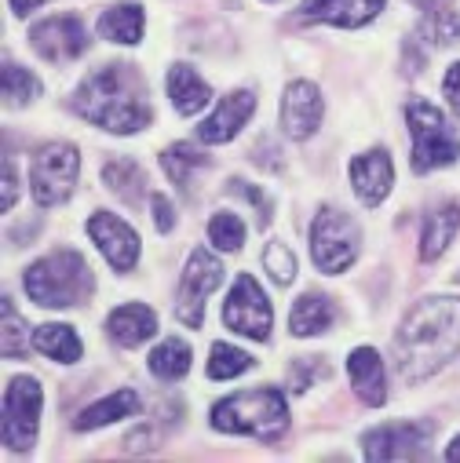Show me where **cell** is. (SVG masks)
Instances as JSON below:
<instances>
[{
  "mask_svg": "<svg viewBox=\"0 0 460 463\" xmlns=\"http://www.w3.org/2000/svg\"><path fill=\"white\" fill-rule=\"evenodd\" d=\"M460 354V296L420 299L395 332V365L406 383H424Z\"/></svg>",
  "mask_w": 460,
  "mask_h": 463,
  "instance_id": "1",
  "label": "cell"
},
{
  "mask_svg": "<svg viewBox=\"0 0 460 463\" xmlns=\"http://www.w3.org/2000/svg\"><path fill=\"white\" fill-rule=\"evenodd\" d=\"M73 113L113 136L143 132L154 121L147 80L129 62H106L91 70L73 91Z\"/></svg>",
  "mask_w": 460,
  "mask_h": 463,
  "instance_id": "2",
  "label": "cell"
},
{
  "mask_svg": "<svg viewBox=\"0 0 460 463\" xmlns=\"http://www.w3.org/2000/svg\"><path fill=\"white\" fill-rule=\"evenodd\" d=\"M212 427L223 434H249L256 441H278L289 427V409H285L282 391L256 387V391L230 394V398L216 402Z\"/></svg>",
  "mask_w": 460,
  "mask_h": 463,
  "instance_id": "3",
  "label": "cell"
},
{
  "mask_svg": "<svg viewBox=\"0 0 460 463\" xmlns=\"http://www.w3.org/2000/svg\"><path fill=\"white\" fill-rule=\"evenodd\" d=\"M23 285H26V292H30L34 303L52 307V310H62V307L84 303L91 296V288H95V278H91V270H88V263H84L81 252L62 249V252H52V256L37 260L26 270Z\"/></svg>",
  "mask_w": 460,
  "mask_h": 463,
  "instance_id": "4",
  "label": "cell"
},
{
  "mask_svg": "<svg viewBox=\"0 0 460 463\" xmlns=\"http://www.w3.org/2000/svg\"><path fill=\"white\" fill-rule=\"evenodd\" d=\"M362 252V230L359 222L340 212V208H321L311 222V256L321 274H343L355 267Z\"/></svg>",
  "mask_w": 460,
  "mask_h": 463,
  "instance_id": "5",
  "label": "cell"
},
{
  "mask_svg": "<svg viewBox=\"0 0 460 463\" xmlns=\"http://www.w3.org/2000/svg\"><path fill=\"white\" fill-rule=\"evenodd\" d=\"M406 125L413 136V172L424 175V172H435V168L453 165L460 157V139L453 136L449 121L431 102L413 99L406 106Z\"/></svg>",
  "mask_w": 460,
  "mask_h": 463,
  "instance_id": "6",
  "label": "cell"
},
{
  "mask_svg": "<svg viewBox=\"0 0 460 463\" xmlns=\"http://www.w3.org/2000/svg\"><path fill=\"white\" fill-rule=\"evenodd\" d=\"M77 172H81V154L70 143H52L34 157L30 179H34V197L44 208L62 204L73 186H77Z\"/></svg>",
  "mask_w": 460,
  "mask_h": 463,
  "instance_id": "7",
  "label": "cell"
},
{
  "mask_svg": "<svg viewBox=\"0 0 460 463\" xmlns=\"http://www.w3.org/2000/svg\"><path fill=\"white\" fill-rule=\"evenodd\" d=\"M41 383L34 376L8 380L5 391V445L15 452H30L41 430Z\"/></svg>",
  "mask_w": 460,
  "mask_h": 463,
  "instance_id": "8",
  "label": "cell"
},
{
  "mask_svg": "<svg viewBox=\"0 0 460 463\" xmlns=\"http://www.w3.org/2000/svg\"><path fill=\"white\" fill-rule=\"evenodd\" d=\"M219 281H223V263L216 256H208L205 249L190 252V260L183 267V278H179V299H176V317L187 328H201L205 303L219 288Z\"/></svg>",
  "mask_w": 460,
  "mask_h": 463,
  "instance_id": "9",
  "label": "cell"
},
{
  "mask_svg": "<svg viewBox=\"0 0 460 463\" xmlns=\"http://www.w3.org/2000/svg\"><path fill=\"white\" fill-rule=\"evenodd\" d=\"M223 321H226V328H235V332H242L249 339H267L271 335L274 307L264 296V288L256 285V278H249V274L235 278L230 296L223 303Z\"/></svg>",
  "mask_w": 460,
  "mask_h": 463,
  "instance_id": "10",
  "label": "cell"
},
{
  "mask_svg": "<svg viewBox=\"0 0 460 463\" xmlns=\"http://www.w3.org/2000/svg\"><path fill=\"white\" fill-rule=\"evenodd\" d=\"M427 438H431V423H388V427H377L362 438V449H366V459L373 463H384V459H420L427 456Z\"/></svg>",
  "mask_w": 460,
  "mask_h": 463,
  "instance_id": "11",
  "label": "cell"
},
{
  "mask_svg": "<svg viewBox=\"0 0 460 463\" xmlns=\"http://www.w3.org/2000/svg\"><path fill=\"white\" fill-rule=\"evenodd\" d=\"M88 234H91V241L99 245V252L106 256V263L113 270L125 274V270L136 267V260H139V234L125 219H118L113 212H95L88 219Z\"/></svg>",
  "mask_w": 460,
  "mask_h": 463,
  "instance_id": "12",
  "label": "cell"
},
{
  "mask_svg": "<svg viewBox=\"0 0 460 463\" xmlns=\"http://www.w3.org/2000/svg\"><path fill=\"white\" fill-rule=\"evenodd\" d=\"M30 44L48 62H70L88 48V33L73 15H52L30 30Z\"/></svg>",
  "mask_w": 460,
  "mask_h": 463,
  "instance_id": "13",
  "label": "cell"
},
{
  "mask_svg": "<svg viewBox=\"0 0 460 463\" xmlns=\"http://www.w3.org/2000/svg\"><path fill=\"white\" fill-rule=\"evenodd\" d=\"M321 113H325V102H321V91L311 84V80H292L282 95V128L289 139H311L321 125Z\"/></svg>",
  "mask_w": 460,
  "mask_h": 463,
  "instance_id": "14",
  "label": "cell"
},
{
  "mask_svg": "<svg viewBox=\"0 0 460 463\" xmlns=\"http://www.w3.org/2000/svg\"><path fill=\"white\" fill-rule=\"evenodd\" d=\"M253 109H256V95L253 91H230V95H223L216 102V109H212V118L201 121L197 139L201 143H216V146L230 143L245 128V121L253 118Z\"/></svg>",
  "mask_w": 460,
  "mask_h": 463,
  "instance_id": "15",
  "label": "cell"
},
{
  "mask_svg": "<svg viewBox=\"0 0 460 463\" xmlns=\"http://www.w3.org/2000/svg\"><path fill=\"white\" fill-rule=\"evenodd\" d=\"M351 183H355V194L362 197L366 208H377L388 194H391V183H395V165H391V154L388 150H366L351 161Z\"/></svg>",
  "mask_w": 460,
  "mask_h": 463,
  "instance_id": "16",
  "label": "cell"
},
{
  "mask_svg": "<svg viewBox=\"0 0 460 463\" xmlns=\"http://www.w3.org/2000/svg\"><path fill=\"white\" fill-rule=\"evenodd\" d=\"M384 12V0H303V15L340 26V30H362Z\"/></svg>",
  "mask_w": 460,
  "mask_h": 463,
  "instance_id": "17",
  "label": "cell"
},
{
  "mask_svg": "<svg viewBox=\"0 0 460 463\" xmlns=\"http://www.w3.org/2000/svg\"><path fill=\"white\" fill-rule=\"evenodd\" d=\"M348 373H351V383H355V394L366 402V405H384L388 402V373H384V362L373 346H359L348 358Z\"/></svg>",
  "mask_w": 460,
  "mask_h": 463,
  "instance_id": "18",
  "label": "cell"
},
{
  "mask_svg": "<svg viewBox=\"0 0 460 463\" xmlns=\"http://www.w3.org/2000/svg\"><path fill=\"white\" fill-rule=\"evenodd\" d=\"M106 332L118 346H139L158 332V314L147 303H125L106 317Z\"/></svg>",
  "mask_w": 460,
  "mask_h": 463,
  "instance_id": "19",
  "label": "cell"
},
{
  "mask_svg": "<svg viewBox=\"0 0 460 463\" xmlns=\"http://www.w3.org/2000/svg\"><path fill=\"white\" fill-rule=\"evenodd\" d=\"M168 99H172L176 113H183V118H194V113H201V109L212 102V88L197 77L194 66L176 62V66L168 70Z\"/></svg>",
  "mask_w": 460,
  "mask_h": 463,
  "instance_id": "20",
  "label": "cell"
},
{
  "mask_svg": "<svg viewBox=\"0 0 460 463\" xmlns=\"http://www.w3.org/2000/svg\"><path fill=\"white\" fill-rule=\"evenodd\" d=\"M456 230H460V204H442V208L427 212L424 230H420V260L435 263L453 245Z\"/></svg>",
  "mask_w": 460,
  "mask_h": 463,
  "instance_id": "21",
  "label": "cell"
},
{
  "mask_svg": "<svg viewBox=\"0 0 460 463\" xmlns=\"http://www.w3.org/2000/svg\"><path fill=\"white\" fill-rule=\"evenodd\" d=\"M99 37L113 44H139L143 37V8L139 5H113L99 15Z\"/></svg>",
  "mask_w": 460,
  "mask_h": 463,
  "instance_id": "22",
  "label": "cell"
},
{
  "mask_svg": "<svg viewBox=\"0 0 460 463\" xmlns=\"http://www.w3.org/2000/svg\"><path fill=\"white\" fill-rule=\"evenodd\" d=\"M332 317H336L332 303L321 292H307V296H300L292 303L289 328H292V335H318V332H325L332 325Z\"/></svg>",
  "mask_w": 460,
  "mask_h": 463,
  "instance_id": "23",
  "label": "cell"
},
{
  "mask_svg": "<svg viewBox=\"0 0 460 463\" xmlns=\"http://www.w3.org/2000/svg\"><path fill=\"white\" fill-rule=\"evenodd\" d=\"M136 409H139L136 391H118V394H110V398H102V402L88 405V409L73 420V427H77V430H95V427H106V423L125 420V416H129V412H136Z\"/></svg>",
  "mask_w": 460,
  "mask_h": 463,
  "instance_id": "24",
  "label": "cell"
},
{
  "mask_svg": "<svg viewBox=\"0 0 460 463\" xmlns=\"http://www.w3.org/2000/svg\"><path fill=\"white\" fill-rule=\"evenodd\" d=\"M34 346H37L41 354H48L52 362L73 365L81 358V339H77V332L70 325H41L34 332Z\"/></svg>",
  "mask_w": 460,
  "mask_h": 463,
  "instance_id": "25",
  "label": "cell"
},
{
  "mask_svg": "<svg viewBox=\"0 0 460 463\" xmlns=\"http://www.w3.org/2000/svg\"><path fill=\"white\" fill-rule=\"evenodd\" d=\"M102 179H106V186L118 194L121 201H129V204H139L143 201V190H147V175H143V168L136 165V161H110L106 168H102Z\"/></svg>",
  "mask_w": 460,
  "mask_h": 463,
  "instance_id": "26",
  "label": "cell"
},
{
  "mask_svg": "<svg viewBox=\"0 0 460 463\" xmlns=\"http://www.w3.org/2000/svg\"><path fill=\"white\" fill-rule=\"evenodd\" d=\"M150 373L161 380H183L190 373V346L183 339H165L150 354Z\"/></svg>",
  "mask_w": 460,
  "mask_h": 463,
  "instance_id": "27",
  "label": "cell"
},
{
  "mask_svg": "<svg viewBox=\"0 0 460 463\" xmlns=\"http://www.w3.org/2000/svg\"><path fill=\"white\" fill-rule=\"evenodd\" d=\"M205 165H208V157H205L201 150L187 146V143H172V146L161 154V168H165V175H168L176 186H187V183L194 179V172L205 168Z\"/></svg>",
  "mask_w": 460,
  "mask_h": 463,
  "instance_id": "28",
  "label": "cell"
},
{
  "mask_svg": "<svg viewBox=\"0 0 460 463\" xmlns=\"http://www.w3.org/2000/svg\"><path fill=\"white\" fill-rule=\"evenodd\" d=\"M37 91H41V80H37L26 66H19V62L8 59V62H5V106H8V109H19V106L34 102Z\"/></svg>",
  "mask_w": 460,
  "mask_h": 463,
  "instance_id": "29",
  "label": "cell"
},
{
  "mask_svg": "<svg viewBox=\"0 0 460 463\" xmlns=\"http://www.w3.org/2000/svg\"><path fill=\"white\" fill-rule=\"evenodd\" d=\"M420 33L431 44H456L460 41V5H446V8H431Z\"/></svg>",
  "mask_w": 460,
  "mask_h": 463,
  "instance_id": "30",
  "label": "cell"
},
{
  "mask_svg": "<svg viewBox=\"0 0 460 463\" xmlns=\"http://www.w3.org/2000/svg\"><path fill=\"white\" fill-rule=\"evenodd\" d=\"M208 241L219 252H238L245 245V222L235 212H216L208 219Z\"/></svg>",
  "mask_w": 460,
  "mask_h": 463,
  "instance_id": "31",
  "label": "cell"
},
{
  "mask_svg": "<svg viewBox=\"0 0 460 463\" xmlns=\"http://www.w3.org/2000/svg\"><path fill=\"white\" fill-rule=\"evenodd\" d=\"M245 369H253V358L245 351H238V346H230V343L212 346V358H208V376L212 380H235Z\"/></svg>",
  "mask_w": 460,
  "mask_h": 463,
  "instance_id": "32",
  "label": "cell"
},
{
  "mask_svg": "<svg viewBox=\"0 0 460 463\" xmlns=\"http://www.w3.org/2000/svg\"><path fill=\"white\" fill-rule=\"evenodd\" d=\"M0 310H5V325H0V332H5V339H0V346H5V358H26L23 317L15 314V307H12V299H8V296L0 299Z\"/></svg>",
  "mask_w": 460,
  "mask_h": 463,
  "instance_id": "33",
  "label": "cell"
},
{
  "mask_svg": "<svg viewBox=\"0 0 460 463\" xmlns=\"http://www.w3.org/2000/svg\"><path fill=\"white\" fill-rule=\"evenodd\" d=\"M264 267L267 274L274 278V285H292L296 281V256L282 245V241H271L264 249Z\"/></svg>",
  "mask_w": 460,
  "mask_h": 463,
  "instance_id": "34",
  "label": "cell"
},
{
  "mask_svg": "<svg viewBox=\"0 0 460 463\" xmlns=\"http://www.w3.org/2000/svg\"><path fill=\"white\" fill-rule=\"evenodd\" d=\"M150 204H154V226L161 230V234H172V226H176V208H172V201H168L165 194H158Z\"/></svg>",
  "mask_w": 460,
  "mask_h": 463,
  "instance_id": "35",
  "label": "cell"
},
{
  "mask_svg": "<svg viewBox=\"0 0 460 463\" xmlns=\"http://www.w3.org/2000/svg\"><path fill=\"white\" fill-rule=\"evenodd\" d=\"M230 190H235V194H242V197H249L253 204H256V212H260V222H267L271 219V197L267 194H260L256 186H249V183H230Z\"/></svg>",
  "mask_w": 460,
  "mask_h": 463,
  "instance_id": "36",
  "label": "cell"
},
{
  "mask_svg": "<svg viewBox=\"0 0 460 463\" xmlns=\"http://www.w3.org/2000/svg\"><path fill=\"white\" fill-rule=\"evenodd\" d=\"M15 201H19V179H15V165H12V157H5V190H0V208L12 212Z\"/></svg>",
  "mask_w": 460,
  "mask_h": 463,
  "instance_id": "37",
  "label": "cell"
},
{
  "mask_svg": "<svg viewBox=\"0 0 460 463\" xmlns=\"http://www.w3.org/2000/svg\"><path fill=\"white\" fill-rule=\"evenodd\" d=\"M442 88H446V99H449L453 113L460 118V62H453V66L446 70V80H442Z\"/></svg>",
  "mask_w": 460,
  "mask_h": 463,
  "instance_id": "38",
  "label": "cell"
},
{
  "mask_svg": "<svg viewBox=\"0 0 460 463\" xmlns=\"http://www.w3.org/2000/svg\"><path fill=\"white\" fill-rule=\"evenodd\" d=\"M154 445H158V430H150V427L125 438V449H129V452H143V449H154Z\"/></svg>",
  "mask_w": 460,
  "mask_h": 463,
  "instance_id": "39",
  "label": "cell"
},
{
  "mask_svg": "<svg viewBox=\"0 0 460 463\" xmlns=\"http://www.w3.org/2000/svg\"><path fill=\"white\" fill-rule=\"evenodd\" d=\"M8 5H12V12H15L19 19H26L34 8H41V5H44V0H8Z\"/></svg>",
  "mask_w": 460,
  "mask_h": 463,
  "instance_id": "40",
  "label": "cell"
},
{
  "mask_svg": "<svg viewBox=\"0 0 460 463\" xmlns=\"http://www.w3.org/2000/svg\"><path fill=\"white\" fill-rule=\"evenodd\" d=\"M446 459H460V434L453 438V445L446 449Z\"/></svg>",
  "mask_w": 460,
  "mask_h": 463,
  "instance_id": "41",
  "label": "cell"
},
{
  "mask_svg": "<svg viewBox=\"0 0 460 463\" xmlns=\"http://www.w3.org/2000/svg\"><path fill=\"white\" fill-rule=\"evenodd\" d=\"M409 5H417V8H424V12H431V8H435V0H409Z\"/></svg>",
  "mask_w": 460,
  "mask_h": 463,
  "instance_id": "42",
  "label": "cell"
}]
</instances>
